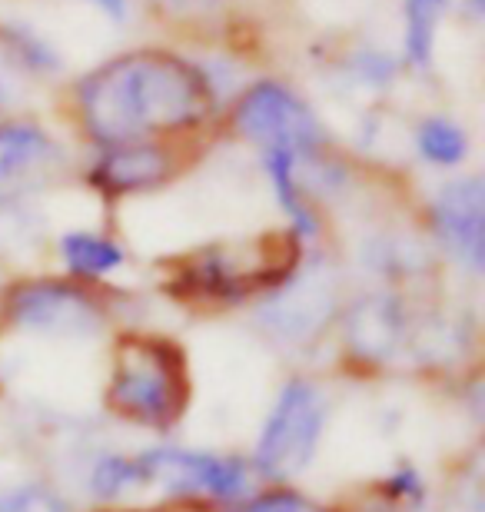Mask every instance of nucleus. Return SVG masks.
Listing matches in <instances>:
<instances>
[{
  "instance_id": "obj_22",
  "label": "nucleus",
  "mask_w": 485,
  "mask_h": 512,
  "mask_svg": "<svg viewBox=\"0 0 485 512\" xmlns=\"http://www.w3.org/2000/svg\"><path fill=\"white\" fill-rule=\"evenodd\" d=\"M0 512H74L64 496L50 486L24 483L0 489Z\"/></svg>"
},
{
  "instance_id": "obj_20",
  "label": "nucleus",
  "mask_w": 485,
  "mask_h": 512,
  "mask_svg": "<svg viewBox=\"0 0 485 512\" xmlns=\"http://www.w3.org/2000/svg\"><path fill=\"white\" fill-rule=\"evenodd\" d=\"M402 57L389 54L386 47H356L346 57V77L353 84L373 90V94H386V90L402 77Z\"/></svg>"
},
{
  "instance_id": "obj_12",
  "label": "nucleus",
  "mask_w": 485,
  "mask_h": 512,
  "mask_svg": "<svg viewBox=\"0 0 485 512\" xmlns=\"http://www.w3.org/2000/svg\"><path fill=\"white\" fill-rule=\"evenodd\" d=\"M422 323L412 316L409 300L399 290H376L349 300L343 310V343L349 360L392 363L406 350H416Z\"/></svg>"
},
{
  "instance_id": "obj_13",
  "label": "nucleus",
  "mask_w": 485,
  "mask_h": 512,
  "mask_svg": "<svg viewBox=\"0 0 485 512\" xmlns=\"http://www.w3.org/2000/svg\"><path fill=\"white\" fill-rule=\"evenodd\" d=\"M260 153V167L263 177L270 183L276 203H280L283 217H286V230L303 243V247H316L319 240L326 237V223H323V210L319 203L309 197L303 180H299V153L283 150V147H270V150H256Z\"/></svg>"
},
{
  "instance_id": "obj_1",
  "label": "nucleus",
  "mask_w": 485,
  "mask_h": 512,
  "mask_svg": "<svg viewBox=\"0 0 485 512\" xmlns=\"http://www.w3.org/2000/svg\"><path fill=\"white\" fill-rule=\"evenodd\" d=\"M220 114L203 67L170 47L120 50L70 84V117L94 147L190 140Z\"/></svg>"
},
{
  "instance_id": "obj_19",
  "label": "nucleus",
  "mask_w": 485,
  "mask_h": 512,
  "mask_svg": "<svg viewBox=\"0 0 485 512\" xmlns=\"http://www.w3.org/2000/svg\"><path fill=\"white\" fill-rule=\"evenodd\" d=\"M226 512H336L296 483H256L240 503Z\"/></svg>"
},
{
  "instance_id": "obj_14",
  "label": "nucleus",
  "mask_w": 485,
  "mask_h": 512,
  "mask_svg": "<svg viewBox=\"0 0 485 512\" xmlns=\"http://www.w3.org/2000/svg\"><path fill=\"white\" fill-rule=\"evenodd\" d=\"M54 250H57V263L64 266L67 276L94 286H107L110 276H117L130 263L127 247L113 233H103L94 227L64 230L57 237Z\"/></svg>"
},
{
  "instance_id": "obj_18",
  "label": "nucleus",
  "mask_w": 485,
  "mask_h": 512,
  "mask_svg": "<svg viewBox=\"0 0 485 512\" xmlns=\"http://www.w3.org/2000/svg\"><path fill=\"white\" fill-rule=\"evenodd\" d=\"M412 147L422 163L436 170H459L472 157V137L462 120L449 114H426L412 130Z\"/></svg>"
},
{
  "instance_id": "obj_16",
  "label": "nucleus",
  "mask_w": 485,
  "mask_h": 512,
  "mask_svg": "<svg viewBox=\"0 0 485 512\" xmlns=\"http://www.w3.org/2000/svg\"><path fill=\"white\" fill-rule=\"evenodd\" d=\"M87 493L100 506H120L133 496L150 493L140 453H97L87 466Z\"/></svg>"
},
{
  "instance_id": "obj_15",
  "label": "nucleus",
  "mask_w": 485,
  "mask_h": 512,
  "mask_svg": "<svg viewBox=\"0 0 485 512\" xmlns=\"http://www.w3.org/2000/svg\"><path fill=\"white\" fill-rule=\"evenodd\" d=\"M0 57L17 74H24L30 80H50L64 74V54L37 27L17 24V20H4L0 24Z\"/></svg>"
},
{
  "instance_id": "obj_3",
  "label": "nucleus",
  "mask_w": 485,
  "mask_h": 512,
  "mask_svg": "<svg viewBox=\"0 0 485 512\" xmlns=\"http://www.w3.org/2000/svg\"><path fill=\"white\" fill-rule=\"evenodd\" d=\"M193 376L187 350L173 336L120 330L110 343L103 409L147 433H173L190 409Z\"/></svg>"
},
{
  "instance_id": "obj_6",
  "label": "nucleus",
  "mask_w": 485,
  "mask_h": 512,
  "mask_svg": "<svg viewBox=\"0 0 485 512\" xmlns=\"http://www.w3.org/2000/svg\"><path fill=\"white\" fill-rule=\"evenodd\" d=\"M140 463L147 473V489H157L173 506L226 512L260 483L250 456L213 453V449L160 443L140 449Z\"/></svg>"
},
{
  "instance_id": "obj_9",
  "label": "nucleus",
  "mask_w": 485,
  "mask_h": 512,
  "mask_svg": "<svg viewBox=\"0 0 485 512\" xmlns=\"http://www.w3.org/2000/svg\"><path fill=\"white\" fill-rule=\"evenodd\" d=\"M70 170V150L47 124L34 117L0 120V207L54 187Z\"/></svg>"
},
{
  "instance_id": "obj_23",
  "label": "nucleus",
  "mask_w": 485,
  "mask_h": 512,
  "mask_svg": "<svg viewBox=\"0 0 485 512\" xmlns=\"http://www.w3.org/2000/svg\"><path fill=\"white\" fill-rule=\"evenodd\" d=\"M20 80H24V74H17V70L0 57V120L14 117L20 104H24V87H20Z\"/></svg>"
},
{
  "instance_id": "obj_10",
  "label": "nucleus",
  "mask_w": 485,
  "mask_h": 512,
  "mask_svg": "<svg viewBox=\"0 0 485 512\" xmlns=\"http://www.w3.org/2000/svg\"><path fill=\"white\" fill-rule=\"evenodd\" d=\"M426 227L439 253L456 270H485V180L479 173L449 177L426 203Z\"/></svg>"
},
{
  "instance_id": "obj_2",
  "label": "nucleus",
  "mask_w": 485,
  "mask_h": 512,
  "mask_svg": "<svg viewBox=\"0 0 485 512\" xmlns=\"http://www.w3.org/2000/svg\"><path fill=\"white\" fill-rule=\"evenodd\" d=\"M303 256L306 247L290 230L213 240L177 256L167 266L163 290L196 310H236L243 303L263 300L290 280Z\"/></svg>"
},
{
  "instance_id": "obj_7",
  "label": "nucleus",
  "mask_w": 485,
  "mask_h": 512,
  "mask_svg": "<svg viewBox=\"0 0 485 512\" xmlns=\"http://www.w3.org/2000/svg\"><path fill=\"white\" fill-rule=\"evenodd\" d=\"M226 127L233 130V137H240L256 150L283 147L299 153V157H313V153L329 147V133L313 104L286 80L276 77L246 84L233 97Z\"/></svg>"
},
{
  "instance_id": "obj_11",
  "label": "nucleus",
  "mask_w": 485,
  "mask_h": 512,
  "mask_svg": "<svg viewBox=\"0 0 485 512\" xmlns=\"http://www.w3.org/2000/svg\"><path fill=\"white\" fill-rule=\"evenodd\" d=\"M183 140H137V143H113V147H94V160L84 167L87 187L100 200H123L167 187L183 173L180 157Z\"/></svg>"
},
{
  "instance_id": "obj_5",
  "label": "nucleus",
  "mask_w": 485,
  "mask_h": 512,
  "mask_svg": "<svg viewBox=\"0 0 485 512\" xmlns=\"http://www.w3.org/2000/svg\"><path fill=\"white\" fill-rule=\"evenodd\" d=\"M329 426V393L313 376L296 373L276 393L250 453L260 483H293L316 463Z\"/></svg>"
},
{
  "instance_id": "obj_17",
  "label": "nucleus",
  "mask_w": 485,
  "mask_h": 512,
  "mask_svg": "<svg viewBox=\"0 0 485 512\" xmlns=\"http://www.w3.org/2000/svg\"><path fill=\"white\" fill-rule=\"evenodd\" d=\"M456 0H402V64L429 74L436 64V40Z\"/></svg>"
},
{
  "instance_id": "obj_4",
  "label": "nucleus",
  "mask_w": 485,
  "mask_h": 512,
  "mask_svg": "<svg viewBox=\"0 0 485 512\" xmlns=\"http://www.w3.org/2000/svg\"><path fill=\"white\" fill-rule=\"evenodd\" d=\"M113 303L103 286L74 276H20L0 290V330L34 340H97L110 330Z\"/></svg>"
},
{
  "instance_id": "obj_21",
  "label": "nucleus",
  "mask_w": 485,
  "mask_h": 512,
  "mask_svg": "<svg viewBox=\"0 0 485 512\" xmlns=\"http://www.w3.org/2000/svg\"><path fill=\"white\" fill-rule=\"evenodd\" d=\"M373 496L383 499V503H389V506H396V509L416 512L422 503H426L429 486H426V476H422V469L416 463L399 459V463L376 483Z\"/></svg>"
},
{
  "instance_id": "obj_8",
  "label": "nucleus",
  "mask_w": 485,
  "mask_h": 512,
  "mask_svg": "<svg viewBox=\"0 0 485 512\" xmlns=\"http://www.w3.org/2000/svg\"><path fill=\"white\" fill-rule=\"evenodd\" d=\"M336 283L339 276L329 266L326 256L316 253V260L303 256V263L296 266L290 280L280 283L273 293H266L260 300L256 320L276 340H290V343L316 340L333 323V316H339Z\"/></svg>"
},
{
  "instance_id": "obj_24",
  "label": "nucleus",
  "mask_w": 485,
  "mask_h": 512,
  "mask_svg": "<svg viewBox=\"0 0 485 512\" xmlns=\"http://www.w3.org/2000/svg\"><path fill=\"white\" fill-rule=\"evenodd\" d=\"M80 4L97 7L110 24H127L130 20V0H80Z\"/></svg>"
}]
</instances>
